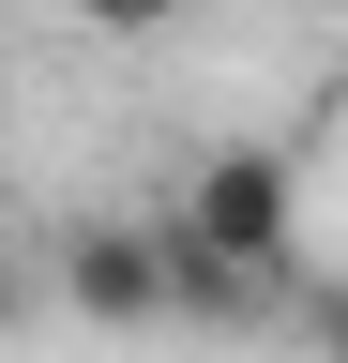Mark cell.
Masks as SVG:
<instances>
[{
  "mask_svg": "<svg viewBox=\"0 0 348 363\" xmlns=\"http://www.w3.org/2000/svg\"><path fill=\"white\" fill-rule=\"evenodd\" d=\"M76 16H91V30H121V45H137V30H182V0H76Z\"/></svg>",
  "mask_w": 348,
  "mask_h": 363,
  "instance_id": "277c9868",
  "label": "cell"
},
{
  "mask_svg": "<svg viewBox=\"0 0 348 363\" xmlns=\"http://www.w3.org/2000/svg\"><path fill=\"white\" fill-rule=\"evenodd\" d=\"M303 333H318V348L348 363V288H303Z\"/></svg>",
  "mask_w": 348,
  "mask_h": 363,
  "instance_id": "5b68a950",
  "label": "cell"
},
{
  "mask_svg": "<svg viewBox=\"0 0 348 363\" xmlns=\"http://www.w3.org/2000/svg\"><path fill=\"white\" fill-rule=\"evenodd\" d=\"M61 303L106 333L167 318V227H61Z\"/></svg>",
  "mask_w": 348,
  "mask_h": 363,
  "instance_id": "7a4b0ae2",
  "label": "cell"
},
{
  "mask_svg": "<svg viewBox=\"0 0 348 363\" xmlns=\"http://www.w3.org/2000/svg\"><path fill=\"white\" fill-rule=\"evenodd\" d=\"M257 303H288V288H257V272H228L212 242L167 227V318H257Z\"/></svg>",
  "mask_w": 348,
  "mask_h": 363,
  "instance_id": "3957f363",
  "label": "cell"
},
{
  "mask_svg": "<svg viewBox=\"0 0 348 363\" xmlns=\"http://www.w3.org/2000/svg\"><path fill=\"white\" fill-rule=\"evenodd\" d=\"M16 303H30V272H16V242H0V333H16Z\"/></svg>",
  "mask_w": 348,
  "mask_h": 363,
  "instance_id": "8992f818",
  "label": "cell"
},
{
  "mask_svg": "<svg viewBox=\"0 0 348 363\" xmlns=\"http://www.w3.org/2000/svg\"><path fill=\"white\" fill-rule=\"evenodd\" d=\"M167 227H182V242H212L228 272H257V288H288V272H303V167L257 152V136H242V152H197Z\"/></svg>",
  "mask_w": 348,
  "mask_h": 363,
  "instance_id": "6da1fadb",
  "label": "cell"
}]
</instances>
